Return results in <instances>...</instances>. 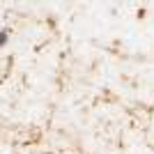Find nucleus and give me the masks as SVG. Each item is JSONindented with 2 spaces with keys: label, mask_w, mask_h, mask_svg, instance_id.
I'll return each instance as SVG.
<instances>
[{
  "label": "nucleus",
  "mask_w": 154,
  "mask_h": 154,
  "mask_svg": "<svg viewBox=\"0 0 154 154\" xmlns=\"http://www.w3.org/2000/svg\"><path fill=\"white\" fill-rule=\"evenodd\" d=\"M7 42H9V30H7V28H0V48H5Z\"/></svg>",
  "instance_id": "nucleus-1"
}]
</instances>
